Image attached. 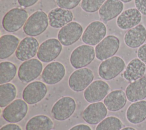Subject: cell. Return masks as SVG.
Listing matches in <instances>:
<instances>
[{"mask_svg":"<svg viewBox=\"0 0 146 130\" xmlns=\"http://www.w3.org/2000/svg\"><path fill=\"white\" fill-rule=\"evenodd\" d=\"M48 23V15L43 11H36L28 18L23 26V31L28 36H38L47 29Z\"/></svg>","mask_w":146,"mask_h":130,"instance_id":"6da1fadb","label":"cell"},{"mask_svg":"<svg viewBox=\"0 0 146 130\" xmlns=\"http://www.w3.org/2000/svg\"><path fill=\"white\" fill-rule=\"evenodd\" d=\"M27 18L26 10L19 7L13 8L4 15L2 22V27L7 32H16L25 25Z\"/></svg>","mask_w":146,"mask_h":130,"instance_id":"7a4b0ae2","label":"cell"},{"mask_svg":"<svg viewBox=\"0 0 146 130\" xmlns=\"http://www.w3.org/2000/svg\"><path fill=\"white\" fill-rule=\"evenodd\" d=\"M124 60L118 56H113L103 60L99 66L98 74L103 79L109 80L119 75L125 68Z\"/></svg>","mask_w":146,"mask_h":130,"instance_id":"3957f363","label":"cell"},{"mask_svg":"<svg viewBox=\"0 0 146 130\" xmlns=\"http://www.w3.org/2000/svg\"><path fill=\"white\" fill-rule=\"evenodd\" d=\"M95 57L94 48L90 45L83 44L72 51L70 57V62L74 68L79 69L90 64Z\"/></svg>","mask_w":146,"mask_h":130,"instance_id":"277c9868","label":"cell"},{"mask_svg":"<svg viewBox=\"0 0 146 130\" xmlns=\"http://www.w3.org/2000/svg\"><path fill=\"white\" fill-rule=\"evenodd\" d=\"M94 75L92 71L88 68H82L74 71L68 79L70 88L75 92L85 90L92 82Z\"/></svg>","mask_w":146,"mask_h":130,"instance_id":"5b68a950","label":"cell"},{"mask_svg":"<svg viewBox=\"0 0 146 130\" xmlns=\"http://www.w3.org/2000/svg\"><path fill=\"white\" fill-rule=\"evenodd\" d=\"M43 65L40 60L31 59L23 62L19 66L18 76L19 80L27 83L36 79L43 71Z\"/></svg>","mask_w":146,"mask_h":130,"instance_id":"8992f818","label":"cell"},{"mask_svg":"<svg viewBox=\"0 0 146 130\" xmlns=\"http://www.w3.org/2000/svg\"><path fill=\"white\" fill-rule=\"evenodd\" d=\"M27 111V103L18 99L13 101L5 108L2 112V117L9 123H18L26 116Z\"/></svg>","mask_w":146,"mask_h":130,"instance_id":"52a82bcc","label":"cell"},{"mask_svg":"<svg viewBox=\"0 0 146 130\" xmlns=\"http://www.w3.org/2000/svg\"><path fill=\"white\" fill-rule=\"evenodd\" d=\"M62 50V44L58 39L50 38L39 46L37 57L41 62L48 63L55 59L60 55Z\"/></svg>","mask_w":146,"mask_h":130,"instance_id":"ba28073f","label":"cell"},{"mask_svg":"<svg viewBox=\"0 0 146 130\" xmlns=\"http://www.w3.org/2000/svg\"><path fill=\"white\" fill-rule=\"evenodd\" d=\"M106 34V25L100 21H95L86 28L82 34V40L86 44L96 45L104 38Z\"/></svg>","mask_w":146,"mask_h":130,"instance_id":"9c48e42d","label":"cell"},{"mask_svg":"<svg viewBox=\"0 0 146 130\" xmlns=\"http://www.w3.org/2000/svg\"><path fill=\"white\" fill-rule=\"evenodd\" d=\"M119 47L120 40L117 37L112 35L107 36L96 46L95 56L98 60H104L113 56Z\"/></svg>","mask_w":146,"mask_h":130,"instance_id":"30bf717a","label":"cell"},{"mask_svg":"<svg viewBox=\"0 0 146 130\" xmlns=\"http://www.w3.org/2000/svg\"><path fill=\"white\" fill-rule=\"evenodd\" d=\"M76 106V102L72 98H61L52 106L51 111L52 116L58 121L65 120L74 113Z\"/></svg>","mask_w":146,"mask_h":130,"instance_id":"8fae6325","label":"cell"},{"mask_svg":"<svg viewBox=\"0 0 146 130\" xmlns=\"http://www.w3.org/2000/svg\"><path fill=\"white\" fill-rule=\"evenodd\" d=\"M83 32V27L76 22H71L62 27L58 33V39L64 46L72 45L76 42Z\"/></svg>","mask_w":146,"mask_h":130,"instance_id":"7c38bea8","label":"cell"},{"mask_svg":"<svg viewBox=\"0 0 146 130\" xmlns=\"http://www.w3.org/2000/svg\"><path fill=\"white\" fill-rule=\"evenodd\" d=\"M47 88L46 84L40 81L29 83L22 92V98L29 104H34L41 101L46 96Z\"/></svg>","mask_w":146,"mask_h":130,"instance_id":"4fadbf2b","label":"cell"},{"mask_svg":"<svg viewBox=\"0 0 146 130\" xmlns=\"http://www.w3.org/2000/svg\"><path fill=\"white\" fill-rule=\"evenodd\" d=\"M110 87L103 80H97L92 82L84 90V97L89 103H96L103 100L108 94Z\"/></svg>","mask_w":146,"mask_h":130,"instance_id":"5bb4252c","label":"cell"},{"mask_svg":"<svg viewBox=\"0 0 146 130\" xmlns=\"http://www.w3.org/2000/svg\"><path fill=\"white\" fill-rule=\"evenodd\" d=\"M65 74L66 69L63 64L58 62H52L44 67L41 78L46 84L53 85L61 81Z\"/></svg>","mask_w":146,"mask_h":130,"instance_id":"9a60e30c","label":"cell"},{"mask_svg":"<svg viewBox=\"0 0 146 130\" xmlns=\"http://www.w3.org/2000/svg\"><path fill=\"white\" fill-rule=\"evenodd\" d=\"M39 48V42L32 36L23 38L15 51L17 58L21 61H26L35 56Z\"/></svg>","mask_w":146,"mask_h":130,"instance_id":"2e32d148","label":"cell"},{"mask_svg":"<svg viewBox=\"0 0 146 130\" xmlns=\"http://www.w3.org/2000/svg\"><path fill=\"white\" fill-rule=\"evenodd\" d=\"M107 108L102 102L93 103L88 105L82 113L83 120L90 124H96L105 119Z\"/></svg>","mask_w":146,"mask_h":130,"instance_id":"e0dca14e","label":"cell"},{"mask_svg":"<svg viewBox=\"0 0 146 130\" xmlns=\"http://www.w3.org/2000/svg\"><path fill=\"white\" fill-rule=\"evenodd\" d=\"M141 19V14L136 8H129L122 11L118 16L116 25L122 30L131 29L139 25Z\"/></svg>","mask_w":146,"mask_h":130,"instance_id":"ac0fdd59","label":"cell"},{"mask_svg":"<svg viewBox=\"0 0 146 130\" xmlns=\"http://www.w3.org/2000/svg\"><path fill=\"white\" fill-rule=\"evenodd\" d=\"M124 4L120 0H106L99 10V15L106 23L119 16L123 10Z\"/></svg>","mask_w":146,"mask_h":130,"instance_id":"d6986e66","label":"cell"},{"mask_svg":"<svg viewBox=\"0 0 146 130\" xmlns=\"http://www.w3.org/2000/svg\"><path fill=\"white\" fill-rule=\"evenodd\" d=\"M48 18L50 26L59 29L71 22L74 18V15L70 10L56 7L48 13Z\"/></svg>","mask_w":146,"mask_h":130,"instance_id":"ffe728a7","label":"cell"},{"mask_svg":"<svg viewBox=\"0 0 146 130\" xmlns=\"http://www.w3.org/2000/svg\"><path fill=\"white\" fill-rule=\"evenodd\" d=\"M146 40V28L142 24L129 29L124 35V41L129 47L135 48L142 46Z\"/></svg>","mask_w":146,"mask_h":130,"instance_id":"44dd1931","label":"cell"},{"mask_svg":"<svg viewBox=\"0 0 146 130\" xmlns=\"http://www.w3.org/2000/svg\"><path fill=\"white\" fill-rule=\"evenodd\" d=\"M128 100L136 102L146 98V77L143 76L129 83L125 89Z\"/></svg>","mask_w":146,"mask_h":130,"instance_id":"7402d4cb","label":"cell"},{"mask_svg":"<svg viewBox=\"0 0 146 130\" xmlns=\"http://www.w3.org/2000/svg\"><path fill=\"white\" fill-rule=\"evenodd\" d=\"M146 71V64L139 58L132 59L126 66L123 76L128 82H132L143 77Z\"/></svg>","mask_w":146,"mask_h":130,"instance_id":"603a6c76","label":"cell"},{"mask_svg":"<svg viewBox=\"0 0 146 130\" xmlns=\"http://www.w3.org/2000/svg\"><path fill=\"white\" fill-rule=\"evenodd\" d=\"M126 117L133 124L144 121L146 119V101L143 100L132 103L127 109Z\"/></svg>","mask_w":146,"mask_h":130,"instance_id":"cb8c5ba5","label":"cell"},{"mask_svg":"<svg viewBox=\"0 0 146 130\" xmlns=\"http://www.w3.org/2000/svg\"><path fill=\"white\" fill-rule=\"evenodd\" d=\"M127 96L123 90H117L108 93L104 99V104L107 109L111 111H117L122 109L126 104Z\"/></svg>","mask_w":146,"mask_h":130,"instance_id":"d4e9b609","label":"cell"},{"mask_svg":"<svg viewBox=\"0 0 146 130\" xmlns=\"http://www.w3.org/2000/svg\"><path fill=\"white\" fill-rule=\"evenodd\" d=\"M20 43L19 39L11 34H5L0 38V58L6 59L16 51Z\"/></svg>","mask_w":146,"mask_h":130,"instance_id":"484cf974","label":"cell"},{"mask_svg":"<svg viewBox=\"0 0 146 130\" xmlns=\"http://www.w3.org/2000/svg\"><path fill=\"white\" fill-rule=\"evenodd\" d=\"M54 126L52 120L46 115H40L31 117L26 123V130H51Z\"/></svg>","mask_w":146,"mask_h":130,"instance_id":"4316f807","label":"cell"},{"mask_svg":"<svg viewBox=\"0 0 146 130\" xmlns=\"http://www.w3.org/2000/svg\"><path fill=\"white\" fill-rule=\"evenodd\" d=\"M17 95V88L12 83H7L0 85V106L5 107L11 103Z\"/></svg>","mask_w":146,"mask_h":130,"instance_id":"83f0119b","label":"cell"},{"mask_svg":"<svg viewBox=\"0 0 146 130\" xmlns=\"http://www.w3.org/2000/svg\"><path fill=\"white\" fill-rule=\"evenodd\" d=\"M17 67L9 61L2 62L0 63V84H5L11 81L15 76Z\"/></svg>","mask_w":146,"mask_h":130,"instance_id":"f1b7e54d","label":"cell"},{"mask_svg":"<svg viewBox=\"0 0 146 130\" xmlns=\"http://www.w3.org/2000/svg\"><path fill=\"white\" fill-rule=\"evenodd\" d=\"M122 127L123 123L119 118L109 116L100 121L95 130H120Z\"/></svg>","mask_w":146,"mask_h":130,"instance_id":"f546056e","label":"cell"},{"mask_svg":"<svg viewBox=\"0 0 146 130\" xmlns=\"http://www.w3.org/2000/svg\"><path fill=\"white\" fill-rule=\"evenodd\" d=\"M106 0H82L81 8L87 13H94L100 9Z\"/></svg>","mask_w":146,"mask_h":130,"instance_id":"4dcf8cb0","label":"cell"},{"mask_svg":"<svg viewBox=\"0 0 146 130\" xmlns=\"http://www.w3.org/2000/svg\"><path fill=\"white\" fill-rule=\"evenodd\" d=\"M81 0H56L59 7L71 10L76 7L80 2Z\"/></svg>","mask_w":146,"mask_h":130,"instance_id":"1f68e13d","label":"cell"},{"mask_svg":"<svg viewBox=\"0 0 146 130\" xmlns=\"http://www.w3.org/2000/svg\"><path fill=\"white\" fill-rule=\"evenodd\" d=\"M134 3L141 14L146 16V0H135Z\"/></svg>","mask_w":146,"mask_h":130,"instance_id":"d6a6232c","label":"cell"},{"mask_svg":"<svg viewBox=\"0 0 146 130\" xmlns=\"http://www.w3.org/2000/svg\"><path fill=\"white\" fill-rule=\"evenodd\" d=\"M137 55L138 58L146 64V43L139 47L137 51Z\"/></svg>","mask_w":146,"mask_h":130,"instance_id":"836d02e7","label":"cell"},{"mask_svg":"<svg viewBox=\"0 0 146 130\" xmlns=\"http://www.w3.org/2000/svg\"><path fill=\"white\" fill-rule=\"evenodd\" d=\"M19 5L24 7H29L35 5L39 0H17Z\"/></svg>","mask_w":146,"mask_h":130,"instance_id":"e575fe53","label":"cell"},{"mask_svg":"<svg viewBox=\"0 0 146 130\" xmlns=\"http://www.w3.org/2000/svg\"><path fill=\"white\" fill-rule=\"evenodd\" d=\"M0 130H22L20 126L14 123H9L1 127Z\"/></svg>","mask_w":146,"mask_h":130,"instance_id":"d590c367","label":"cell"},{"mask_svg":"<svg viewBox=\"0 0 146 130\" xmlns=\"http://www.w3.org/2000/svg\"><path fill=\"white\" fill-rule=\"evenodd\" d=\"M70 130H92L91 128L86 124H78L72 127Z\"/></svg>","mask_w":146,"mask_h":130,"instance_id":"8d00e7d4","label":"cell"},{"mask_svg":"<svg viewBox=\"0 0 146 130\" xmlns=\"http://www.w3.org/2000/svg\"><path fill=\"white\" fill-rule=\"evenodd\" d=\"M120 130H136V129L135 128H134L128 127H125V128H124L123 129H121Z\"/></svg>","mask_w":146,"mask_h":130,"instance_id":"74e56055","label":"cell"},{"mask_svg":"<svg viewBox=\"0 0 146 130\" xmlns=\"http://www.w3.org/2000/svg\"><path fill=\"white\" fill-rule=\"evenodd\" d=\"M120 1H121L122 2H124V3H128L132 1V0H120Z\"/></svg>","mask_w":146,"mask_h":130,"instance_id":"f35d334b","label":"cell"}]
</instances>
